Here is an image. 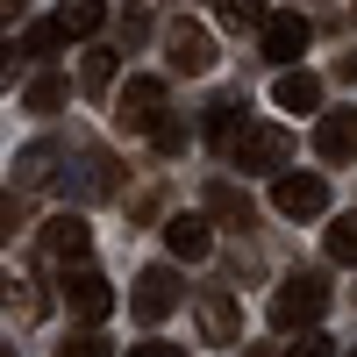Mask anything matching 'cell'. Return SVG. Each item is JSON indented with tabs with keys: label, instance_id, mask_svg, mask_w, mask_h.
<instances>
[{
	"label": "cell",
	"instance_id": "6da1fadb",
	"mask_svg": "<svg viewBox=\"0 0 357 357\" xmlns=\"http://www.w3.org/2000/svg\"><path fill=\"white\" fill-rule=\"evenodd\" d=\"M321 307H329V279L321 272H286L264 314H272V329H314Z\"/></svg>",
	"mask_w": 357,
	"mask_h": 357
},
{
	"label": "cell",
	"instance_id": "7a4b0ae2",
	"mask_svg": "<svg viewBox=\"0 0 357 357\" xmlns=\"http://www.w3.org/2000/svg\"><path fill=\"white\" fill-rule=\"evenodd\" d=\"M286 158H293V129H279V122H250L243 136L229 143L236 172H286Z\"/></svg>",
	"mask_w": 357,
	"mask_h": 357
},
{
	"label": "cell",
	"instance_id": "3957f363",
	"mask_svg": "<svg viewBox=\"0 0 357 357\" xmlns=\"http://www.w3.org/2000/svg\"><path fill=\"white\" fill-rule=\"evenodd\" d=\"M172 114V100H165V79H151V72H136L122 93H114V122H122L129 136H151L158 122Z\"/></svg>",
	"mask_w": 357,
	"mask_h": 357
},
{
	"label": "cell",
	"instance_id": "277c9868",
	"mask_svg": "<svg viewBox=\"0 0 357 357\" xmlns=\"http://www.w3.org/2000/svg\"><path fill=\"white\" fill-rule=\"evenodd\" d=\"M165 65H172V72H186V79L215 72V36H207L193 15H178V22L165 29Z\"/></svg>",
	"mask_w": 357,
	"mask_h": 357
},
{
	"label": "cell",
	"instance_id": "5b68a950",
	"mask_svg": "<svg viewBox=\"0 0 357 357\" xmlns=\"http://www.w3.org/2000/svg\"><path fill=\"white\" fill-rule=\"evenodd\" d=\"M86 243H93V229H86V215H79V207H65V215H50V222H43V236H36L43 264H57V272H72V264L86 257Z\"/></svg>",
	"mask_w": 357,
	"mask_h": 357
},
{
	"label": "cell",
	"instance_id": "8992f818",
	"mask_svg": "<svg viewBox=\"0 0 357 357\" xmlns=\"http://www.w3.org/2000/svg\"><path fill=\"white\" fill-rule=\"evenodd\" d=\"M178 301H186V286H178L172 264H151V272H136V286H129V314L136 321H165Z\"/></svg>",
	"mask_w": 357,
	"mask_h": 357
},
{
	"label": "cell",
	"instance_id": "52a82bcc",
	"mask_svg": "<svg viewBox=\"0 0 357 357\" xmlns=\"http://www.w3.org/2000/svg\"><path fill=\"white\" fill-rule=\"evenodd\" d=\"M272 207H279L286 222H314L321 207H329V178H321V172H279Z\"/></svg>",
	"mask_w": 357,
	"mask_h": 357
},
{
	"label": "cell",
	"instance_id": "ba28073f",
	"mask_svg": "<svg viewBox=\"0 0 357 357\" xmlns=\"http://www.w3.org/2000/svg\"><path fill=\"white\" fill-rule=\"evenodd\" d=\"M65 307L79 321H107L114 314V286L93 272V264H72V272H65Z\"/></svg>",
	"mask_w": 357,
	"mask_h": 357
},
{
	"label": "cell",
	"instance_id": "9c48e42d",
	"mask_svg": "<svg viewBox=\"0 0 357 357\" xmlns=\"http://www.w3.org/2000/svg\"><path fill=\"white\" fill-rule=\"evenodd\" d=\"M264 57H279V65H293V57H301L307 43H314V22L301 15V8H279V15H264Z\"/></svg>",
	"mask_w": 357,
	"mask_h": 357
},
{
	"label": "cell",
	"instance_id": "30bf717a",
	"mask_svg": "<svg viewBox=\"0 0 357 357\" xmlns=\"http://www.w3.org/2000/svg\"><path fill=\"white\" fill-rule=\"evenodd\" d=\"M314 158H321V165L357 158V107H336V114H321V122H314Z\"/></svg>",
	"mask_w": 357,
	"mask_h": 357
},
{
	"label": "cell",
	"instance_id": "8fae6325",
	"mask_svg": "<svg viewBox=\"0 0 357 357\" xmlns=\"http://www.w3.org/2000/svg\"><path fill=\"white\" fill-rule=\"evenodd\" d=\"M193 314H200V336H207V343H236V336H243V314H236V301H229V293H215V286L193 301Z\"/></svg>",
	"mask_w": 357,
	"mask_h": 357
},
{
	"label": "cell",
	"instance_id": "7c38bea8",
	"mask_svg": "<svg viewBox=\"0 0 357 357\" xmlns=\"http://www.w3.org/2000/svg\"><path fill=\"white\" fill-rule=\"evenodd\" d=\"M272 100H279L286 114H321V79L301 72V65H286V72L272 79Z\"/></svg>",
	"mask_w": 357,
	"mask_h": 357
},
{
	"label": "cell",
	"instance_id": "4fadbf2b",
	"mask_svg": "<svg viewBox=\"0 0 357 357\" xmlns=\"http://www.w3.org/2000/svg\"><path fill=\"white\" fill-rule=\"evenodd\" d=\"M165 243H172V257L200 264L207 250H215V229H207V215H172V222H165Z\"/></svg>",
	"mask_w": 357,
	"mask_h": 357
},
{
	"label": "cell",
	"instance_id": "5bb4252c",
	"mask_svg": "<svg viewBox=\"0 0 357 357\" xmlns=\"http://www.w3.org/2000/svg\"><path fill=\"white\" fill-rule=\"evenodd\" d=\"M79 158V178H65V186L79 193V200H100V193H114V172H122V165H114L107 151H72Z\"/></svg>",
	"mask_w": 357,
	"mask_h": 357
},
{
	"label": "cell",
	"instance_id": "9a60e30c",
	"mask_svg": "<svg viewBox=\"0 0 357 357\" xmlns=\"http://www.w3.org/2000/svg\"><path fill=\"white\" fill-rule=\"evenodd\" d=\"M207 215H215L222 229H250V222H257V215H250V193L229 186V178H215V186H207Z\"/></svg>",
	"mask_w": 357,
	"mask_h": 357
},
{
	"label": "cell",
	"instance_id": "2e32d148",
	"mask_svg": "<svg viewBox=\"0 0 357 357\" xmlns=\"http://www.w3.org/2000/svg\"><path fill=\"white\" fill-rule=\"evenodd\" d=\"M50 165H65V151H57V143H29V151L15 158V186H50Z\"/></svg>",
	"mask_w": 357,
	"mask_h": 357
},
{
	"label": "cell",
	"instance_id": "e0dca14e",
	"mask_svg": "<svg viewBox=\"0 0 357 357\" xmlns=\"http://www.w3.org/2000/svg\"><path fill=\"white\" fill-rule=\"evenodd\" d=\"M100 22H107V8H100V0H65V8H57V29H65V43L79 36H100Z\"/></svg>",
	"mask_w": 357,
	"mask_h": 357
},
{
	"label": "cell",
	"instance_id": "ac0fdd59",
	"mask_svg": "<svg viewBox=\"0 0 357 357\" xmlns=\"http://www.w3.org/2000/svg\"><path fill=\"white\" fill-rule=\"evenodd\" d=\"M79 79H86V93H107V86H114V50H107V43H86Z\"/></svg>",
	"mask_w": 357,
	"mask_h": 357
},
{
	"label": "cell",
	"instance_id": "d6986e66",
	"mask_svg": "<svg viewBox=\"0 0 357 357\" xmlns=\"http://www.w3.org/2000/svg\"><path fill=\"white\" fill-rule=\"evenodd\" d=\"M22 107H29V114H57V107H65V79H57V72H43V79H29V93H22Z\"/></svg>",
	"mask_w": 357,
	"mask_h": 357
},
{
	"label": "cell",
	"instance_id": "ffe728a7",
	"mask_svg": "<svg viewBox=\"0 0 357 357\" xmlns=\"http://www.w3.org/2000/svg\"><path fill=\"white\" fill-rule=\"evenodd\" d=\"M329 264H357V207L329 222Z\"/></svg>",
	"mask_w": 357,
	"mask_h": 357
},
{
	"label": "cell",
	"instance_id": "44dd1931",
	"mask_svg": "<svg viewBox=\"0 0 357 357\" xmlns=\"http://www.w3.org/2000/svg\"><path fill=\"white\" fill-rule=\"evenodd\" d=\"M236 122H243V100H215V107H207V136H222V143H236V136H243Z\"/></svg>",
	"mask_w": 357,
	"mask_h": 357
},
{
	"label": "cell",
	"instance_id": "7402d4cb",
	"mask_svg": "<svg viewBox=\"0 0 357 357\" xmlns=\"http://www.w3.org/2000/svg\"><path fill=\"white\" fill-rule=\"evenodd\" d=\"M215 8H222V22H229V29H264V15H272L264 0H215Z\"/></svg>",
	"mask_w": 357,
	"mask_h": 357
},
{
	"label": "cell",
	"instance_id": "603a6c76",
	"mask_svg": "<svg viewBox=\"0 0 357 357\" xmlns=\"http://www.w3.org/2000/svg\"><path fill=\"white\" fill-rule=\"evenodd\" d=\"M151 143H158V151H165V158H178V151H186V143H193V129H186V122H178V114H165V122L151 129Z\"/></svg>",
	"mask_w": 357,
	"mask_h": 357
},
{
	"label": "cell",
	"instance_id": "cb8c5ba5",
	"mask_svg": "<svg viewBox=\"0 0 357 357\" xmlns=\"http://www.w3.org/2000/svg\"><path fill=\"white\" fill-rule=\"evenodd\" d=\"M57 357H114V350H107V336H100V329H79V336L57 350Z\"/></svg>",
	"mask_w": 357,
	"mask_h": 357
},
{
	"label": "cell",
	"instance_id": "d4e9b609",
	"mask_svg": "<svg viewBox=\"0 0 357 357\" xmlns=\"http://www.w3.org/2000/svg\"><path fill=\"white\" fill-rule=\"evenodd\" d=\"M57 43H65V29H57V22H43V29H29V43H22V50H29V57H50Z\"/></svg>",
	"mask_w": 357,
	"mask_h": 357
},
{
	"label": "cell",
	"instance_id": "484cf974",
	"mask_svg": "<svg viewBox=\"0 0 357 357\" xmlns=\"http://www.w3.org/2000/svg\"><path fill=\"white\" fill-rule=\"evenodd\" d=\"M286 357H336V343L321 336V329H301V343H293Z\"/></svg>",
	"mask_w": 357,
	"mask_h": 357
},
{
	"label": "cell",
	"instance_id": "4316f807",
	"mask_svg": "<svg viewBox=\"0 0 357 357\" xmlns=\"http://www.w3.org/2000/svg\"><path fill=\"white\" fill-rule=\"evenodd\" d=\"M15 229H22V200L0 193V243H15Z\"/></svg>",
	"mask_w": 357,
	"mask_h": 357
},
{
	"label": "cell",
	"instance_id": "83f0119b",
	"mask_svg": "<svg viewBox=\"0 0 357 357\" xmlns=\"http://www.w3.org/2000/svg\"><path fill=\"white\" fill-rule=\"evenodd\" d=\"M22 15H29V0H0V36H8V29H15Z\"/></svg>",
	"mask_w": 357,
	"mask_h": 357
},
{
	"label": "cell",
	"instance_id": "f1b7e54d",
	"mask_svg": "<svg viewBox=\"0 0 357 357\" xmlns=\"http://www.w3.org/2000/svg\"><path fill=\"white\" fill-rule=\"evenodd\" d=\"M129 357H178V343H136Z\"/></svg>",
	"mask_w": 357,
	"mask_h": 357
},
{
	"label": "cell",
	"instance_id": "f546056e",
	"mask_svg": "<svg viewBox=\"0 0 357 357\" xmlns=\"http://www.w3.org/2000/svg\"><path fill=\"white\" fill-rule=\"evenodd\" d=\"M8 79H15V50L0 43V86H8Z\"/></svg>",
	"mask_w": 357,
	"mask_h": 357
},
{
	"label": "cell",
	"instance_id": "4dcf8cb0",
	"mask_svg": "<svg viewBox=\"0 0 357 357\" xmlns=\"http://www.w3.org/2000/svg\"><path fill=\"white\" fill-rule=\"evenodd\" d=\"M336 79H357V50H350V57H336Z\"/></svg>",
	"mask_w": 357,
	"mask_h": 357
},
{
	"label": "cell",
	"instance_id": "1f68e13d",
	"mask_svg": "<svg viewBox=\"0 0 357 357\" xmlns=\"http://www.w3.org/2000/svg\"><path fill=\"white\" fill-rule=\"evenodd\" d=\"M0 357H15V343H0Z\"/></svg>",
	"mask_w": 357,
	"mask_h": 357
},
{
	"label": "cell",
	"instance_id": "d6a6232c",
	"mask_svg": "<svg viewBox=\"0 0 357 357\" xmlns=\"http://www.w3.org/2000/svg\"><path fill=\"white\" fill-rule=\"evenodd\" d=\"M243 357H264V350H243Z\"/></svg>",
	"mask_w": 357,
	"mask_h": 357
},
{
	"label": "cell",
	"instance_id": "836d02e7",
	"mask_svg": "<svg viewBox=\"0 0 357 357\" xmlns=\"http://www.w3.org/2000/svg\"><path fill=\"white\" fill-rule=\"evenodd\" d=\"M350 357H357V350H350Z\"/></svg>",
	"mask_w": 357,
	"mask_h": 357
}]
</instances>
